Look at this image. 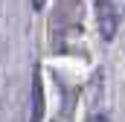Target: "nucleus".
<instances>
[{
  "label": "nucleus",
  "instance_id": "f03ea898",
  "mask_svg": "<svg viewBox=\"0 0 125 122\" xmlns=\"http://www.w3.org/2000/svg\"><path fill=\"white\" fill-rule=\"evenodd\" d=\"M41 119V81L35 79V122Z\"/></svg>",
  "mask_w": 125,
  "mask_h": 122
},
{
  "label": "nucleus",
  "instance_id": "7ed1b4c3",
  "mask_svg": "<svg viewBox=\"0 0 125 122\" xmlns=\"http://www.w3.org/2000/svg\"><path fill=\"white\" fill-rule=\"evenodd\" d=\"M90 122H108V116H105V113H93V116H90Z\"/></svg>",
  "mask_w": 125,
  "mask_h": 122
},
{
  "label": "nucleus",
  "instance_id": "20e7f679",
  "mask_svg": "<svg viewBox=\"0 0 125 122\" xmlns=\"http://www.w3.org/2000/svg\"><path fill=\"white\" fill-rule=\"evenodd\" d=\"M32 6H35V9H41V6H44V0H32Z\"/></svg>",
  "mask_w": 125,
  "mask_h": 122
},
{
  "label": "nucleus",
  "instance_id": "f257e3e1",
  "mask_svg": "<svg viewBox=\"0 0 125 122\" xmlns=\"http://www.w3.org/2000/svg\"><path fill=\"white\" fill-rule=\"evenodd\" d=\"M119 18H122L119 0H96V26H99L102 41H114L116 38Z\"/></svg>",
  "mask_w": 125,
  "mask_h": 122
}]
</instances>
